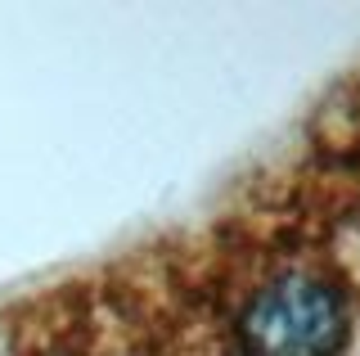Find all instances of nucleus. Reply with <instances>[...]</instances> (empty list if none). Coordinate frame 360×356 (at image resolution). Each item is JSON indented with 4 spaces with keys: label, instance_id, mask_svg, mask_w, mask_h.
<instances>
[{
    "label": "nucleus",
    "instance_id": "nucleus-1",
    "mask_svg": "<svg viewBox=\"0 0 360 356\" xmlns=\"http://www.w3.org/2000/svg\"><path fill=\"white\" fill-rule=\"evenodd\" d=\"M243 356H333L347 343V303L315 275H275L239 311Z\"/></svg>",
    "mask_w": 360,
    "mask_h": 356
}]
</instances>
